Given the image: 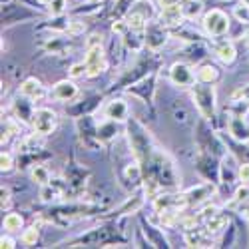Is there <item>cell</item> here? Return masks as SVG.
Returning <instances> with one entry per match:
<instances>
[{
  "label": "cell",
  "instance_id": "1",
  "mask_svg": "<svg viewBox=\"0 0 249 249\" xmlns=\"http://www.w3.org/2000/svg\"><path fill=\"white\" fill-rule=\"evenodd\" d=\"M194 100L197 104L199 112L203 114V118H213L215 114V90L213 86H196L194 84Z\"/></svg>",
  "mask_w": 249,
  "mask_h": 249
},
{
  "label": "cell",
  "instance_id": "2",
  "mask_svg": "<svg viewBox=\"0 0 249 249\" xmlns=\"http://www.w3.org/2000/svg\"><path fill=\"white\" fill-rule=\"evenodd\" d=\"M203 28L210 36H223L230 28V18L221 10H210L203 18Z\"/></svg>",
  "mask_w": 249,
  "mask_h": 249
},
{
  "label": "cell",
  "instance_id": "3",
  "mask_svg": "<svg viewBox=\"0 0 249 249\" xmlns=\"http://www.w3.org/2000/svg\"><path fill=\"white\" fill-rule=\"evenodd\" d=\"M32 128L36 130V134H50L56 128V114L50 108H40L32 114Z\"/></svg>",
  "mask_w": 249,
  "mask_h": 249
},
{
  "label": "cell",
  "instance_id": "4",
  "mask_svg": "<svg viewBox=\"0 0 249 249\" xmlns=\"http://www.w3.org/2000/svg\"><path fill=\"white\" fill-rule=\"evenodd\" d=\"M86 76L94 78L98 76L104 68H106V62H104V50H102V44H96V46H90L88 52H86Z\"/></svg>",
  "mask_w": 249,
  "mask_h": 249
},
{
  "label": "cell",
  "instance_id": "5",
  "mask_svg": "<svg viewBox=\"0 0 249 249\" xmlns=\"http://www.w3.org/2000/svg\"><path fill=\"white\" fill-rule=\"evenodd\" d=\"M170 78H172L174 84L179 86V88H192L196 84V76H194L192 68L188 64H181V62H179V64H174L172 66Z\"/></svg>",
  "mask_w": 249,
  "mask_h": 249
},
{
  "label": "cell",
  "instance_id": "6",
  "mask_svg": "<svg viewBox=\"0 0 249 249\" xmlns=\"http://www.w3.org/2000/svg\"><path fill=\"white\" fill-rule=\"evenodd\" d=\"M227 128L237 142H249V124L243 120V116H231Z\"/></svg>",
  "mask_w": 249,
  "mask_h": 249
},
{
  "label": "cell",
  "instance_id": "7",
  "mask_svg": "<svg viewBox=\"0 0 249 249\" xmlns=\"http://www.w3.org/2000/svg\"><path fill=\"white\" fill-rule=\"evenodd\" d=\"M165 38H168V34H165L163 30V24H152L148 26V34H146V42L152 50H158L160 46L165 44Z\"/></svg>",
  "mask_w": 249,
  "mask_h": 249
},
{
  "label": "cell",
  "instance_id": "8",
  "mask_svg": "<svg viewBox=\"0 0 249 249\" xmlns=\"http://www.w3.org/2000/svg\"><path fill=\"white\" fill-rule=\"evenodd\" d=\"M76 94H78V88L74 86V82H68V80L58 82V84L54 86V90H52L54 100H60V102H70Z\"/></svg>",
  "mask_w": 249,
  "mask_h": 249
},
{
  "label": "cell",
  "instance_id": "9",
  "mask_svg": "<svg viewBox=\"0 0 249 249\" xmlns=\"http://www.w3.org/2000/svg\"><path fill=\"white\" fill-rule=\"evenodd\" d=\"M106 116L112 122H124L128 118V104L124 100H112L106 106Z\"/></svg>",
  "mask_w": 249,
  "mask_h": 249
},
{
  "label": "cell",
  "instance_id": "10",
  "mask_svg": "<svg viewBox=\"0 0 249 249\" xmlns=\"http://www.w3.org/2000/svg\"><path fill=\"white\" fill-rule=\"evenodd\" d=\"M20 92H22V96L28 100H40L44 96V86L40 84L36 78H28L24 84L20 86Z\"/></svg>",
  "mask_w": 249,
  "mask_h": 249
},
{
  "label": "cell",
  "instance_id": "11",
  "mask_svg": "<svg viewBox=\"0 0 249 249\" xmlns=\"http://www.w3.org/2000/svg\"><path fill=\"white\" fill-rule=\"evenodd\" d=\"M217 76H219V72H217V68L212 66V64H203V66H199V70H197V78H199V82H203V84H212V82L217 80Z\"/></svg>",
  "mask_w": 249,
  "mask_h": 249
},
{
  "label": "cell",
  "instance_id": "12",
  "mask_svg": "<svg viewBox=\"0 0 249 249\" xmlns=\"http://www.w3.org/2000/svg\"><path fill=\"white\" fill-rule=\"evenodd\" d=\"M215 54H217V58L223 62V64H231V62L235 60V48L230 42H223L221 46H217Z\"/></svg>",
  "mask_w": 249,
  "mask_h": 249
},
{
  "label": "cell",
  "instance_id": "13",
  "mask_svg": "<svg viewBox=\"0 0 249 249\" xmlns=\"http://www.w3.org/2000/svg\"><path fill=\"white\" fill-rule=\"evenodd\" d=\"M30 178H32L38 185H48V181H50V172L44 168V165H34L32 172H30Z\"/></svg>",
  "mask_w": 249,
  "mask_h": 249
},
{
  "label": "cell",
  "instance_id": "14",
  "mask_svg": "<svg viewBox=\"0 0 249 249\" xmlns=\"http://www.w3.org/2000/svg\"><path fill=\"white\" fill-rule=\"evenodd\" d=\"M146 22H148L146 14H142V12H138V10H134V12L128 16V26H130L132 30H142L143 26H146Z\"/></svg>",
  "mask_w": 249,
  "mask_h": 249
},
{
  "label": "cell",
  "instance_id": "15",
  "mask_svg": "<svg viewBox=\"0 0 249 249\" xmlns=\"http://www.w3.org/2000/svg\"><path fill=\"white\" fill-rule=\"evenodd\" d=\"M2 225H4L6 231H18L20 227H22V217H20L18 213H8L2 221Z\"/></svg>",
  "mask_w": 249,
  "mask_h": 249
},
{
  "label": "cell",
  "instance_id": "16",
  "mask_svg": "<svg viewBox=\"0 0 249 249\" xmlns=\"http://www.w3.org/2000/svg\"><path fill=\"white\" fill-rule=\"evenodd\" d=\"M181 10H183V16L196 18L201 12V4L197 2V0H185V2L181 4Z\"/></svg>",
  "mask_w": 249,
  "mask_h": 249
},
{
  "label": "cell",
  "instance_id": "17",
  "mask_svg": "<svg viewBox=\"0 0 249 249\" xmlns=\"http://www.w3.org/2000/svg\"><path fill=\"white\" fill-rule=\"evenodd\" d=\"M38 239V230L36 227H28V230L22 233V243L24 245H34Z\"/></svg>",
  "mask_w": 249,
  "mask_h": 249
},
{
  "label": "cell",
  "instance_id": "18",
  "mask_svg": "<svg viewBox=\"0 0 249 249\" xmlns=\"http://www.w3.org/2000/svg\"><path fill=\"white\" fill-rule=\"evenodd\" d=\"M140 174H142V170H140V165L138 163H130L126 170H124V176H126L128 179H132V181H136L138 178H140Z\"/></svg>",
  "mask_w": 249,
  "mask_h": 249
},
{
  "label": "cell",
  "instance_id": "19",
  "mask_svg": "<svg viewBox=\"0 0 249 249\" xmlns=\"http://www.w3.org/2000/svg\"><path fill=\"white\" fill-rule=\"evenodd\" d=\"M225 223H227L225 217H215V215H213L210 221H207V230H210V231H219Z\"/></svg>",
  "mask_w": 249,
  "mask_h": 249
},
{
  "label": "cell",
  "instance_id": "20",
  "mask_svg": "<svg viewBox=\"0 0 249 249\" xmlns=\"http://www.w3.org/2000/svg\"><path fill=\"white\" fill-rule=\"evenodd\" d=\"M158 192H160V183L156 179H148L146 181V194H148V197H154L156 199Z\"/></svg>",
  "mask_w": 249,
  "mask_h": 249
},
{
  "label": "cell",
  "instance_id": "21",
  "mask_svg": "<svg viewBox=\"0 0 249 249\" xmlns=\"http://www.w3.org/2000/svg\"><path fill=\"white\" fill-rule=\"evenodd\" d=\"M0 168H2V172H8L12 168V156L2 152V156H0Z\"/></svg>",
  "mask_w": 249,
  "mask_h": 249
},
{
  "label": "cell",
  "instance_id": "22",
  "mask_svg": "<svg viewBox=\"0 0 249 249\" xmlns=\"http://www.w3.org/2000/svg\"><path fill=\"white\" fill-rule=\"evenodd\" d=\"M235 16L241 20V22H249V6H237Z\"/></svg>",
  "mask_w": 249,
  "mask_h": 249
},
{
  "label": "cell",
  "instance_id": "23",
  "mask_svg": "<svg viewBox=\"0 0 249 249\" xmlns=\"http://www.w3.org/2000/svg\"><path fill=\"white\" fill-rule=\"evenodd\" d=\"M50 4H52L50 6V12L52 14H60L62 10H64V6H66V0H52Z\"/></svg>",
  "mask_w": 249,
  "mask_h": 249
},
{
  "label": "cell",
  "instance_id": "24",
  "mask_svg": "<svg viewBox=\"0 0 249 249\" xmlns=\"http://www.w3.org/2000/svg\"><path fill=\"white\" fill-rule=\"evenodd\" d=\"M82 74H86V64H74L70 68V76L72 78H80Z\"/></svg>",
  "mask_w": 249,
  "mask_h": 249
},
{
  "label": "cell",
  "instance_id": "25",
  "mask_svg": "<svg viewBox=\"0 0 249 249\" xmlns=\"http://www.w3.org/2000/svg\"><path fill=\"white\" fill-rule=\"evenodd\" d=\"M235 199L237 201H247L249 199V188H247V185H243V188H239L235 192Z\"/></svg>",
  "mask_w": 249,
  "mask_h": 249
},
{
  "label": "cell",
  "instance_id": "26",
  "mask_svg": "<svg viewBox=\"0 0 249 249\" xmlns=\"http://www.w3.org/2000/svg\"><path fill=\"white\" fill-rule=\"evenodd\" d=\"M237 174H239V179H241L243 183H249V163H243Z\"/></svg>",
  "mask_w": 249,
  "mask_h": 249
},
{
  "label": "cell",
  "instance_id": "27",
  "mask_svg": "<svg viewBox=\"0 0 249 249\" xmlns=\"http://www.w3.org/2000/svg\"><path fill=\"white\" fill-rule=\"evenodd\" d=\"M0 247L2 249H12L14 247V239L8 237V235H2V239H0Z\"/></svg>",
  "mask_w": 249,
  "mask_h": 249
},
{
  "label": "cell",
  "instance_id": "28",
  "mask_svg": "<svg viewBox=\"0 0 249 249\" xmlns=\"http://www.w3.org/2000/svg\"><path fill=\"white\" fill-rule=\"evenodd\" d=\"M112 30H114V32H118V34H122L124 30H126V24H122V22H114Z\"/></svg>",
  "mask_w": 249,
  "mask_h": 249
},
{
  "label": "cell",
  "instance_id": "29",
  "mask_svg": "<svg viewBox=\"0 0 249 249\" xmlns=\"http://www.w3.org/2000/svg\"><path fill=\"white\" fill-rule=\"evenodd\" d=\"M8 201H10V199H8V192L2 188V207H4V205H8Z\"/></svg>",
  "mask_w": 249,
  "mask_h": 249
},
{
  "label": "cell",
  "instance_id": "30",
  "mask_svg": "<svg viewBox=\"0 0 249 249\" xmlns=\"http://www.w3.org/2000/svg\"><path fill=\"white\" fill-rule=\"evenodd\" d=\"M245 44H247V46H249V30H247V32H245Z\"/></svg>",
  "mask_w": 249,
  "mask_h": 249
},
{
  "label": "cell",
  "instance_id": "31",
  "mask_svg": "<svg viewBox=\"0 0 249 249\" xmlns=\"http://www.w3.org/2000/svg\"><path fill=\"white\" fill-rule=\"evenodd\" d=\"M38 2H42V4H50L52 0H38Z\"/></svg>",
  "mask_w": 249,
  "mask_h": 249
}]
</instances>
